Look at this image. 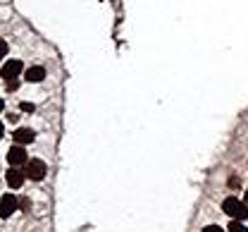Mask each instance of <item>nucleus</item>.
Wrapping results in <instances>:
<instances>
[{"instance_id": "1", "label": "nucleus", "mask_w": 248, "mask_h": 232, "mask_svg": "<svg viewBox=\"0 0 248 232\" xmlns=\"http://www.w3.org/2000/svg\"><path fill=\"white\" fill-rule=\"evenodd\" d=\"M222 211L227 215H232V220H246L248 218V203L246 201H239L236 197H227L222 201Z\"/></svg>"}, {"instance_id": "2", "label": "nucleus", "mask_w": 248, "mask_h": 232, "mask_svg": "<svg viewBox=\"0 0 248 232\" xmlns=\"http://www.w3.org/2000/svg\"><path fill=\"white\" fill-rule=\"evenodd\" d=\"M27 177L29 180H33V182H41L43 177H46V172H48V167H46V163L43 161H27Z\"/></svg>"}, {"instance_id": "3", "label": "nucleus", "mask_w": 248, "mask_h": 232, "mask_svg": "<svg viewBox=\"0 0 248 232\" xmlns=\"http://www.w3.org/2000/svg\"><path fill=\"white\" fill-rule=\"evenodd\" d=\"M22 69H24L22 60H7V63L2 65V69H0V74H2L5 82H10V79H17V77L22 74Z\"/></svg>"}, {"instance_id": "4", "label": "nucleus", "mask_w": 248, "mask_h": 232, "mask_svg": "<svg viewBox=\"0 0 248 232\" xmlns=\"http://www.w3.org/2000/svg\"><path fill=\"white\" fill-rule=\"evenodd\" d=\"M27 161H29V158H27V151L22 149V144H19V146H12V149L7 151V163L12 167L27 166Z\"/></svg>"}, {"instance_id": "5", "label": "nucleus", "mask_w": 248, "mask_h": 232, "mask_svg": "<svg viewBox=\"0 0 248 232\" xmlns=\"http://www.w3.org/2000/svg\"><path fill=\"white\" fill-rule=\"evenodd\" d=\"M17 206H19V201L15 194H5L2 199H0V218H10L15 211H17Z\"/></svg>"}, {"instance_id": "6", "label": "nucleus", "mask_w": 248, "mask_h": 232, "mask_svg": "<svg viewBox=\"0 0 248 232\" xmlns=\"http://www.w3.org/2000/svg\"><path fill=\"white\" fill-rule=\"evenodd\" d=\"M24 180H27V172H24V170L10 167V172H7V184H10L12 189H19V187L24 184Z\"/></svg>"}, {"instance_id": "7", "label": "nucleus", "mask_w": 248, "mask_h": 232, "mask_svg": "<svg viewBox=\"0 0 248 232\" xmlns=\"http://www.w3.org/2000/svg\"><path fill=\"white\" fill-rule=\"evenodd\" d=\"M12 139H15L17 144H31V141L36 139V134H33V130H29V127H19L17 132L12 134Z\"/></svg>"}, {"instance_id": "8", "label": "nucleus", "mask_w": 248, "mask_h": 232, "mask_svg": "<svg viewBox=\"0 0 248 232\" xmlns=\"http://www.w3.org/2000/svg\"><path fill=\"white\" fill-rule=\"evenodd\" d=\"M43 77H46V69L43 67H29L27 69V82H31V84L43 82Z\"/></svg>"}, {"instance_id": "9", "label": "nucleus", "mask_w": 248, "mask_h": 232, "mask_svg": "<svg viewBox=\"0 0 248 232\" xmlns=\"http://www.w3.org/2000/svg\"><path fill=\"white\" fill-rule=\"evenodd\" d=\"M227 232H248V228L244 225V220H232L229 228H227Z\"/></svg>"}, {"instance_id": "10", "label": "nucleus", "mask_w": 248, "mask_h": 232, "mask_svg": "<svg viewBox=\"0 0 248 232\" xmlns=\"http://www.w3.org/2000/svg\"><path fill=\"white\" fill-rule=\"evenodd\" d=\"M5 53H7V41H5V38H0V60L5 58Z\"/></svg>"}, {"instance_id": "11", "label": "nucleus", "mask_w": 248, "mask_h": 232, "mask_svg": "<svg viewBox=\"0 0 248 232\" xmlns=\"http://www.w3.org/2000/svg\"><path fill=\"white\" fill-rule=\"evenodd\" d=\"M5 84H7V91H15V89L19 86V82H17V79H10V82H5Z\"/></svg>"}, {"instance_id": "12", "label": "nucleus", "mask_w": 248, "mask_h": 232, "mask_svg": "<svg viewBox=\"0 0 248 232\" xmlns=\"http://www.w3.org/2000/svg\"><path fill=\"white\" fill-rule=\"evenodd\" d=\"M19 108H22L24 113H33V103H27V100H24V103H22Z\"/></svg>"}, {"instance_id": "13", "label": "nucleus", "mask_w": 248, "mask_h": 232, "mask_svg": "<svg viewBox=\"0 0 248 232\" xmlns=\"http://www.w3.org/2000/svg\"><path fill=\"white\" fill-rule=\"evenodd\" d=\"M203 232H224L219 225H208V228H203Z\"/></svg>"}, {"instance_id": "14", "label": "nucleus", "mask_w": 248, "mask_h": 232, "mask_svg": "<svg viewBox=\"0 0 248 232\" xmlns=\"http://www.w3.org/2000/svg\"><path fill=\"white\" fill-rule=\"evenodd\" d=\"M2 134H5V127H2V122H0V139H2Z\"/></svg>"}, {"instance_id": "15", "label": "nucleus", "mask_w": 248, "mask_h": 232, "mask_svg": "<svg viewBox=\"0 0 248 232\" xmlns=\"http://www.w3.org/2000/svg\"><path fill=\"white\" fill-rule=\"evenodd\" d=\"M2 108H5V100L0 99V113H2Z\"/></svg>"}, {"instance_id": "16", "label": "nucleus", "mask_w": 248, "mask_h": 232, "mask_svg": "<svg viewBox=\"0 0 248 232\" xmlns=\"http://www.w3.org/2000/svg\"><path fill=\"white\" fill-rule=\"evenodd\" d=\"M244 201H246V203H248V192H246V199H244Z\"/></svg>"}]
</instances>
